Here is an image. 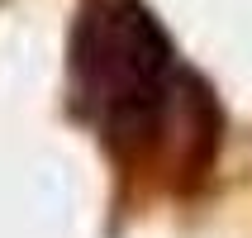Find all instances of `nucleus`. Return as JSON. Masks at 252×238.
Instances as JSON below:
<instances>
[{
  "label": "nucleus",
  "mask_w": 252,
  "mask_h": 238,
  "mask_svg": "<svg viewBox=\"0 0 252 238\" xmlns=\"http://www.w3.org/2000/svg\"><path fill=\"white\" fill-rule=\"evenodd\" d=\"M76 114L119 153L157 148L186 114V71L138 0H86L71 24Z\"/></svg>",
  "instance_id": "1"
}]
</instances>
